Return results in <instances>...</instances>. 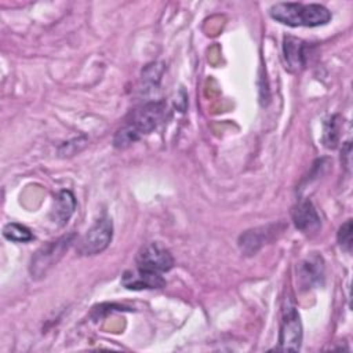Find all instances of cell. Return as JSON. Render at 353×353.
Instances as JSON below:
<instances>
[{
	"mask_svg": "<svg viewBox=\"0 0 353 353\" xmlns=\"http://www.w3.org/2000/svg\"><path fill=\"white\" fill-rule=\"evenodd\" d=\"M270 17L287 26L314 28L331 21V11L321 4L276 3L269 8Z\"/></svg>",
	"mask_w": 353,
	"mask_h": 353,
	"instance_id": "cell-1",
	"label": "cell"
},
{
	"mask_svg": "<svg viewBox=\"0 0 353 353\" xmlns=\"http://www.w3.org/2000/svg\"><path fill=\"white\" fill-rule=\"evenodd\" d=\"M164 113H165V105L163 102L160 101L148 102L134 113L130 124L142 137L145 134H150L159 127V124L164 117Z\"/></svg>",
	"mask_w": 353,
	"mask_h": 353,
	"instance_id": "cell-6",
	"label": "cell"
},
{
	"mask_svg": "<svg viewBox=\"0 0 353 353\" xmlns=\"http://www.w3.org/2000/svg\"><path fill=\"white\" fill-rule=\"evenodd\" d=\"M323 259L319 255H310L303 259L298 266L299 284L305 288H312L321 284L324 279Z\"/></svg>",
	"mask_w": 353,
	"mask_h": 353,
	"instance_id": "cell-9",
	"label": "cell"
},
{
	"mask_svg": "<svg viewBox=\"0 0 353 353\" xmlns=\"http://www.w3.org/2000/svg\"><path fill=\"white\" fill-rule=\"evenodd\" d=\"M272 226H262V228H255L244 232L239 237V247L241 252L245 255H252L255 254L270 237L272 234Z\"/></svg>",
	"mask_w": 353,
	"mask_h": 353,
	"instance_id": "cell-12",
	"label": "cell"
},
{
	"mask_svg": "<svg viewBox=\"0 0 353 353\" xmlns=\"http://www.w3.org/2000/svg\"><path fill=\"white\" fill-rule=\"evenodd\" d=\"M338 116H332L327 123H325V128H324V143L327 148H335L336 142H338V121H336Z\"/></svg>",
	"mask_w": 353,
	"mask_h": 353,
	"instance_id": "cell-15",
	"label": "cell"
},
{
	"mask_svg": "<svg viewBox=\"0 0 353 353\" xmlns=\"http://www.w3.org/2000/svg\"><path fill=\"white\" fill-rule=\"evenodd\" d=\"M3 236L14 243H28L33 240V233L25 225L10 222L3 228Z\"/></svg>",
	"mask_w": 353,
	"mask_h": 353,
	"instance_id": "cell-13",
	"label": "cell"
},
{
	"mask_svg": "<svg viewBox=\"0 0 353 353\" xmlns=\"http://www.w3.org/2000/svg\"><path fill=\"white\" fill-rule=\"evenodd\" d=\"M283 58L290 72L301 70L305 66V41L294 36H284Z\"/></svg>",
	"mask_w": 353,
	"mask_h": 353,
	"instance_id": "cell-10",
	"label": "cell"
},
{
	"mask_svg": "<svg viewBox=\"0 0 353 353\" xmlns=\"http://www.w3.org/2000/svg\"><path fill=\"white\" fill-rule=\"evenodd\" d=\"M292 221L295 228L305 234L316 233L321 226L320 216L310 200H301L292 208Z\"/></svg>",
	"mask_w": 353,
	"mask_h": 353,
	"instance_id": "cell-8",
	"label": "cell"
},
{
	"mask_svg": "<svg viewBox=\"0 0 353 353\" xmlns=\"http://www.w3.org/2000/svg\"><path fill=\"white\" fill-rule=\"evenodd\" d=\"M139 138L141 135L134 130V127L130 123H127L125 125H123L116 131L113 137V145L117 149H125L132 143H135Z\"/></svg>",
	"mask_w": 353,
	"mask_h": 353,
	"instance_id": "cell-14",
	"label": "cell"
},
{
	"mask_svg": "<svg viewBox=\"0 0 353 353\" xmlns=\"http://www.w3.org/2000/svg\"><path fill=\"white\" fill-rule=\"evenodd\" d=\"M113 237V222L110 218L103 216L98 219L80 239L77 251L80 255H97L108 248Z\"/></svg>",
	"mask_w": 353,
	"mask_h": 353,
	"instance_id": "cell-3",
	"label": "cell"
},
{
	"mask_svg": "<svg viewBox=\"0 0 353 353\" xmlns=\"http://www.w3.org/2000/svg\"><path fill=\"white\" fill-rule=\"evenodd\" d=\"M121 284L128 290H152L163 288L165 285V280L161 273L138 268L137 270L124 272L121 276Z\"/></svg>",
	"mask_w": 353,
	"mask_h": 353,
	"instance_id": "cell-7",
	"label": "cell"
},
{
	"mask_svg": "<svg viewBox=\"0 0 353 353\" xmlns=\"http://www.w3.org/2000/svg\"><path fill=\"white\" fill-rule=\"evenodd\" d=\"M338 243L345 251L352 248V219H347L338 230Z\"/></svg>",
	"mask_w": 353,
	"mask_h": 353,
	"instance_id": "cell-16",
	"label": "cell"
},
{
	"mask_svg": "<svg viewBox=\"0 0 353 353\" xmlns=\"http://www.w3.org/2000/svg\"><path fill=\"white\" fill-rule=\"evenodd\" d=\"M73 241L74 234L70 233L40 247L30 259L29 272L32 279L44 277L52 269V266H55L59 262V259L65 255V252L69 250Z\"/></svg>",
	"mask_w": 353,
	"mask_h": 353,
	"instance_id": "cell-2",
	"label": "cell"
},
{
	"mask_svg": "<svg viewBox=\"0 0 353 353\" xmlns=\"http://www.w3.org/2000/svg\"><path fill=\"white\" fill-rule=\"evenodd\" d=\"M301 343H302L301 317L296 307L292 303L287 302V305L283 307L277 350L296 352L301 349Z\"/></svg>",
	"mask_w": 353,
	"mask_h": 353,
	"instance_id": "cell-4",
	"label": "cell"
},
{
	"mask_svg": "<svg viewBox=\"0 0 353 353\" xmlns=\"http://www.w3.org/2000/svg\"><path fill=\"white\" fill-rule=\"evenodd\" d=\"M137 265L139 269L163 273L174 266V258L160 243H149L138 251Z\"/></svg>",
	"mask_w": 353,
	"mask_h": 353,
	"instance_id": "cell-5",
	"label": "cell"
},
{
	"mask_svg": "<svg viewBox=\"0 0 353 353\" xmlns=\"http://www.w3.org/2000/svg\"><path fill=\"white\" fill-rule=\"evenodd\" d=\"M76 210V199L70 190H61L54 201L52 208V222H55L58 226H63L68 223L70 216L73 215Z\"/></svg>",
	"mask_w": 353,
	"mask_h": 353,
	"instance_id": "cell-11",
	"label": "cell"
}]
</instances>
